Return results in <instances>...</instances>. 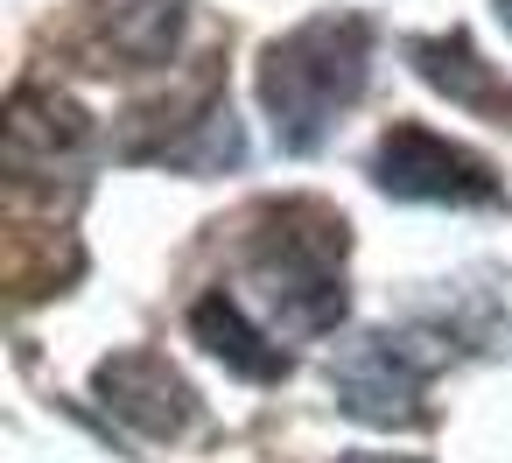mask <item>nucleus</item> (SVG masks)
I'll use <instances>...</instances> for the list:
<instances>
[{"label":"nucleus","instance_id":"nucleus-8","mask_svg":"<svg viewBox=\"0 0 512 463\" xmlns=\"http://www.w3.org/2000/svg\"><path fill=\"white\" fill-rule=\"evenodd\" d=\"M190 0H85V43L99 71H162L183 43Z\"/></svg>","mask_w":512,"mask_h":463},{"label":"nucleus","instance_id":"nucleus-9","mask_svg":"<svg viewBox=\"0 0 512 463\" xmlns=\"http://www.w3.org/2000/svg\"><path fill=\"white\" fill-rule=\"evenodd\" d=\"M407 64H414V78H421L428 92H442L449 106H463V113H477V120H491V127H512V85H505L498 64L477 57V43H470L463 29H449V36H414V43H407Z\"/></svg>","mask_w":512,"mask_h":463},{"label":"nucleus","instance_id":"nucleus-11","mask_svg":"<svg viewBox=\"0 0 512 463\" xmlns=\"http://www.w3.org/2000/svg\"><path fill=\"white\" fill-rule=\"evenodd\" d=\"M498 22H505V29H512V0H498Z\"/></svg>","mask_w":512,"mask_h":463},{"label":"nucleus","instance_id":"nucleus-6","mask_svg":"<svg viewBox=\"0 0 512 463\" xmlns=\"http://www.w3.org/2000/svg\"><path fill=\"white\" fill-rule=\"evenodd\" d=\"M92 393H99V407H106L113 421H127V428L148 435V442H183V435L197 428V414H204V407H197V386H190L162 351H148V344L99 358Z\"/></svg>","mask_w":512,"mask_h":463},{"label":"nucleus","instance_id":"nucleus-1","mask_svg":"<svg viewBox=\"0 0 512 463\" xmlns=\"http://www.w3.org/2000/svg\"><path fill=\"white\" fill-rule=\"evenodd\" d=\"M372 78V22L365 15H309L260 50V106L288 155H316L330 127L365 99Z\"/></svg>","mask_w":512,"mask_h":463},{"label":"nucleus","instance_id":"nucleus-3","mask_svg":"<svg viewBox=\"0 0 512 463\" xmlns=\"http://www.w3.org/2000/svg\"><path fill=\"white\" fill-rule=\"evenodd\" d=\"M120 162H155V169H183V176H211V169H239L246 162V134L225 106V78L218 64L190 71L169 99L134 106L120 127Z\"/></svg>","mask_w":512,"mask_h":463},{"label":"nucleus","instance_id":"nucleus-7","mask_svg":"<svg viewBox=\"0 0 512 463\" xmlns=\"http://www.w3.org/2000/svg\"><path fill=\"white\" fill-rule=\"evenodd\" d=\"M85 148H92V120H85V106L71 92L22 85L8 99V176H15V190L71 176L85 162Z\"/></svg>","mask_w":512,"mask_h":463},{"label":"nucleus","instance_id":"nucleus-4","mask_svg":"<svg viewBox=\"0 0 512 463\" xmlns=\"http://www.w3.org/2000/svg\"><path fill=\"white\" fill-rule=\"evenodd\" d=\"M372 183L386 197H400V204H456V211L505 204V176L477 148H463V141H449V134L421 127V120H400V127L379 134Z\"/></svg>","mask_w":512,"mask_h":463},{"label":"nucleus","instance_id":"nucleus-5","mask_svg":"<svg viewBox=\"0 0 512 463\" xmlns=\"http://www.w3.org/2000/svg\"><path fill=\"white\" fill-rule=\"evenodd\" d=\"M435 337H414V330H372L358 344L337 351L330 365V393L351 421L365 428H421L428 421V372L442 365V351H421Z\"/></svg>","mask_w":512,"mask_h":463},{"label":"nucleus","instance_id":"nucleus-2","mask_svg":"<svg viewBox=\"0 0 512 463\" xmlns=\"http://www.w3.org/2000/svg\"><path fill=\"white\" fill-rule=\"evenodd\" d=\"M344 253L351 225L323 197H281L260 204L246 225V274L267 295V316L281 337H323L344 323Z\"/></svg>","mask_w":512,"mask_h":463},{"label":"nucleus","instance_id":"nucleus-10","mask_svg":"<svg viewBox=\"0 0 512 463\" xmlns=\"http://www.w3.org/2000/svg\"><path fill=\"white\" fill-rule=\"evenodd\" d=\"M190 337H197L225 372H239V379H253V386L288 379V351L274 344V330H260V323L246 316V302L225 295V288L197 295V309H190Z\"/></svg>","mask_w":512,"mask_h":463}]
</instances>
